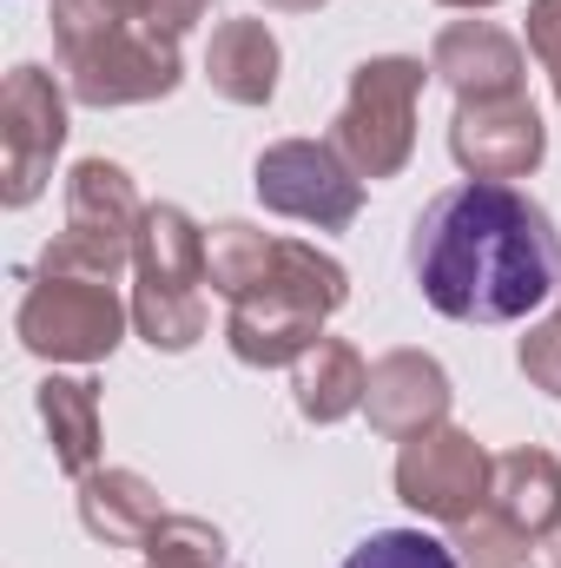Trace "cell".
<instances>
[{"label": "cell", "instance_id": "obj_31", "mask_svg": "<svg viewBox=\"0 0 561 568\" xmlns=\"http://www.w3.org/2000/svg\"><path fill=\"white\" fill-rule=\"evenodd\" d=\"M555 100H561V93H555Z\"/></svg>", "mask_w": 561, "mask_h": 568}, {"label": "cell", "instance_id": "obj_15", "mask_svg": "<svg viewBox=\"0 0 561 568\" xmlns=\"http://www.w3.org/2000/svg\"><path fill=\"white\" fill-rule=\"evenodd\" d=\"M159 516H165V503L140 469H93L80 483V523H86V536H100L113 549H145Z\"/></svg>", "mask_w": 561, "mask_h": 568}, {"label": "cell", "instance_id": "obj_18", "mask_svg": "<svg viewBox=\"0 0 561 568\" xmlns=\"http://www.w3.org/2000/svg\"><path fill=\"white\" fill-rule=\"evenodd\" d=\"M133 272H140V291H198L205 284V232L178 205H145Z\"/></svg>", "mask_w": 561, "mask_h": 568}, {"label": "cell", "instance_id": "obj_23", "mask_svg": "<svg viewBox=\"0 0 561 568\" xmlns=\"http://www.w3.org/2000/svg\"><path fill=\"white\" fill-rule=\"evenodd\" d=\"M344 568H462L456 542L422 536V529H377L370 542H357Z\"/></svg>", "mask_w": 561, "mask_h": 568}, {"label": "cell", "instance_id": "obj_9", "mask_svg": "<svg viewBox=\"0 0 561 568\" xmlns=\"http://www.w3.org/2000/svg\"><path fill=\"white\" fill-rule=\"evenodd\" d=\"M67 145V93L47 67H13L0 93V159H7V205H33L53 179Z\"/></svg>", "mask_w": 561, "mask_h": 568}, {"label": "cell", "instance_id": "obj_26", "mask_svg": "<svg viewBox=\"0 0 561 568\" xmlns=\"http://www.w3.org/2000/svg\"><path fill=\"white\" fill-rule=\"evenodd\" d=\"M536 568H561V529H549V536L536 542Z\"/></svg>", "mask_w": 561, "mask_h": 568}, {"label": "cell", "instance_id": "obj_2", "mask_svg": "<svg viewBox=\"0 0 561 568\" xmlns=\"http://www.w3.org/2000/svg\"><path fill=\"white\" fill-rule=\"evenodd\" d=\"M344 297H350V272L337 258H324L304 239H272L265 272L232 297L225 344L252 371H284L324 337V317H337Z\"/></svg>", "mask_w": 561, "mask_h": 568}, {"label": "cell", "instance_id": "obj_1", "mask_svg": "<svg viewBox=\"0 0 561 568\" xmlns=\"http://www.w3.org/2000/svg\"><path fill=\"white\" fill-rule=\"evenodd\" d=\"M410 272L422 304L456 324H522L561 291V232L522 185L469 179L417 212Z\"/></svg>", "mask_w": 561, "mask_h": 568}, {"label": "cell", "instance_id": "obj_12", "mask_svg": "<svg viewBox=\"0 0 561 568\" xmlns=\"http://www.w3.org/2000/svg\"><path fill=\"white\" fill-rule=\"evenodd\" d=\"M429 73L456 87V100H502V93H522L529 60L496 20H449L429 47Z\"/></svg>", "mask_w": 561, "mask_h": 568}, {"label": "cell", "instance_id": "obj_3", "mask_svg": "<svg viewBox=\"0 0 561 568\" xmlns=\"http://www.w3.org/2000/svg\"><path fill=\"white\" fill-rule=\"evenodd\" d=\"M53 47L80 106H145L165 100L185 67L178 40L133 20L120 0H53Z\"/></svg>", "mask_w": 561, "mask_h": 568}, {"label": "cell", "instance_id": "obj_10", "mask_svg": "<svg viewBox=\"0 0 561 568\" xmlns=\"http://www.w3.org/2000/svg\"><path fill=\"white\" fill-rule=\"evenodd\" d=\"M449 152L469 179H529L549 152L542 113L529 106V93H502V100H456L449 120Z\"/></svg>", "mask_w": 561, "mask_h": 568}, {"label": "cell", "instance_id": "obj_24", "mask_svg": "<svg viewBox=\"0 0 561 568\" xmlns=\"http://www.w3.org/2000/svg\"><path fill=\"white\" fill-rule=\"evenodd\" d=\"M516 357H522V377H529V384H542L549 397H561V311L555 317H542V324L522 337Z\"/></svg>", "mask_w": 561, "mask_h": 568}, {"label": "cell", "instance_id": "obj_30", "mask_svg": "<svg viewBox=\"0 0 561 568\" xmlns=\"http://www.w3.org/2000/svg\"><path fill=\"white\" fill-rule=\"evenodd\" d=\"M555 297H561V291H555Z\"/></svg>", "mask_w": 561, "mask_h": 568}, {"label": "cell", "instance_id": "obj_13", "mask_svg": "<svg viewBox=\"0 0 561 568\" xmlns=\"http://www.w3.org/2000/svg\"><path fill=\"white\" fill-rule=\"evenodd\" d=\"M489 509L509 516L522 536H549L561 529V463L549 449H502L496 469H489Z\"/></svg>", "mask_w": 561, "mask_h": 568}, {"label": "cell", "instance_id": "obj_21", "mask_svg": "<svg viewBox=\"0 0 561 568\" xmlns=\"http://www.w3.org/2000/svg\"><path fill=\"white\" fill-rule=\"evenodd\" d=\"M456 556H462V568H529L536 562V536H522L509 516H496L482 503L469 523H456Z\"/></svg>", "mask_w": 561, "mask_h": 568}, {"label": "cell", "instance_id": "obj_11", "mask_svg": "<svg viewBox=\"0 0 561 568\" xmlns=\"http://www.w3.org/2000/svg\"><path fill=\"white\" fill-rule=\"evenodd\" d=\"M364 417L390 443H410L422 429L449 424V377H442V364L422 357V351L377 357L370 364V390H364Z\"/></svg>", "mask_w": 561, "mask_h": 568}, {"label": "cell", "instance_id": "obj_5", "mask_svg": "<svg viewBox=\"0 0 561 568\" xmlns=\"http://www.w3.org/2000/svg\"><path fill=\"white\" fill-rule=\"evenodd\" d=\"M145 205L126 179V165L113 159H80L67 172V232L47 245L40 272H73V278H113L133 265Z\"/></svg>", "mask_w": 561, "mask_h": 568}, {"label": "cell", "instance_id": "obj_25", "mask_svg": "<svg viewBox=\"0 0 561 568\" xmlns=\"http://www.w3.org/2000/svg\"><path fill=\"white\" fill-rule=\"evenodd\" d=\"M529 53L549 67L561 93V0H529Z\"/></svg>", "mask_w": 561, "mask_h": 568}, {"label": "cell", "instance_id": "obj_16", "mask_svg": "<svg viewBox=\"0 0 561 568\" xmlns=\"http://www.w3.org/2000/svg\"><path fill=\"white\" fill-rule=\"evenodd\" d=\"M290 390H297V410L304 424H344L364 410V390H370V364L344 344V337H317L297 364H290Z\"/></svg>", "mask_w": 561, "mask_h": 568}, {"label": "cell", "instance_id": "obj_8", "mask_svg": "<svg viewBox=\"0 0 561 568\" xmlns=\"http://www.w3.org/2000/svg\"><path fill=\"white\" fill-rule=\"evenodd\" d=\"M489 469H496V456L469 436V429L456 424H436L410 436L404 449H397V496L429 516V523H469L482 503H489Z\"/></svg>", "mask_w": 561, "mask_h": 568}, {"label": "cell", "instance_id": "obj_17", "mask_svg": "<svg viewBox=\"0 0 561 568\" xmlns=\"http://www.w3.org/2000/svg\"><path fill=\"white\" fill-rule=\"evenodd\" d=\"M40 424L53 436V463L60 476L86 483L100 469V384L93 377H47L40 384Z\"/></svg>", "mask_w": 561, "mask_h": 568}, {"label": "cell", "instance_id": "obj_22", "mask_svg": "<svg viewBox=\"0 0 561 568\" xmlns=\"http://www.w3.org/2000/svg\"><path fill=\"white\" fill-rule=\"evenodd\" d=\"M145 562L152 568H225V536L205 516H159V529L145 536Z\"/></svg>", "mask_w": 561, "mask_h": 568}, {"label": "cell", "instance_id": "obj_4", "mask_svg": "<svg viewBox=\"0 0 561 568\" xmlns=\"http://www.w3.org/2000/svg\"><path fill=\"white\" fill-rule=\"evenodd\" d=\"M429 67L410 53H384V60H364L350 73V93L337 106V126L330 145L350 159L357 179H397L417 152V100Z\"/></svg>", "mask_w": 561, "mask_h": 568}, {"label": "cell", "instance_id": "obj_7", "mask_svg": "<svg viewBox=\"0 0 561 568\" xmlns=\"http://www.w3.org/2000/svg\"><path fill=\"white\" fill-rule=\"evenodd\" d=\"M265 212H284L297 225H317V232H344L357 212H364V179L350 172V159L330 140H278L258 152V172H252Z\"/></svg>", "mask_w": 561, "mask_h": 568}, {"label": "cell", "instance_id": "obj_29", "mask_svg": "<svg viewBox=\"0 0 561 568\" xmlns=\"http://www.w3.org/2000/svg\"><path fill=\"white\" fill-rule=\"evenodd\" d=\"M120 7H133V0H120Z\"/></svg>", "mask_w": 561, "mask_h": 568}, {"label": "cell", "instance_id": "obj_32", "mask_svg": "<svg viewBox=\"0 0 561 568\" xmlns=\"http://www.w3.org/2000/svg\"><path fill=\"white\" fill-rule=\"evenodd\" d=\"M145 568H152V562H145Z\"/></svg>", "mask_w": 561, "mask_h": 568}, {"label": "cell", "instance_id": "obj_27", "mask_svg": "<svg viewBox=\"0 0 561 568\" xmlns=\"http://www.w3.org/2000/svg\"><path fill=\"white\" fill-rule=\"evenodd\" d=\"M265 7H284V13H310V7H324V0H265Z\"/></svg>", "mask_w": 561, "mask_h": 568}, {"label": "cell", "instance_id": "obj_28", "mask_svg": "<svg viewBox=\"0 0 561 568\" xmlns=\"http://www.w3.org/2000/svg\"><path fill=\"white\" fill-rule=\"evenodd\" d=\"M436 7H462V13H476V7H496V0H436Z\"/></svg>", "mask_w": 561, "mask_h": 568}, {"label": "cell", "instance_id": "obj_6", "mask_svg": "<svg viewBox=\"0 0 561 568\" xmlns=\"http://www.w3.org/2000/svg\"><path fill=\"white\" fill-rule=\"evenodd\" d=\"M133 304H120L113 278H73V272H40L27 284L13 331L33 357L47 364H100L120 351Z\"/></svg>", "mask_w": 561, "mask_h": 568}, {"label": "cell", "instance_id": "obj_20", "mask_svg": "<svg viewBox=\"0 0 561 568\" xmlns=\"http://www.w3.org/2000/svg\"><path fill=\"white\" fill-rule=\"evenodd\" d=\"M133 324L152 351H192L205 337V297L198 291H140L133 284Z\"/></svg>", "mask_w": 561, "mask_h": 568}, {"label": "cell", "instance_id": "obj_19", "mask_svg": "<svg viewBox=\"0 0 561 568\" xmlns=\"http://www.w3.org/2000/svg\"><path fill=\"white\" fill-rule=\"evenodd\" d=\"M265 258H272V232H258V225L225 219V225L205 232V284H212L225 304L265 272Z\"/></svg>", "mask_w": 561, "mask_h": 568}, {"label": "cell", "instance_id": "obj_14", "mask_svg": "<svg viewBox=\"0 0 561 568\" xmlns=\"http://www.w3.org/2000/svg\"><path fill=\"white\" fill-rule=\"evenodd\" d=\"M205 80L232 106H265L278 93V33L265 20H225L205 53Z\"/></svg>", "mask_w": 561, "mask_h": 568}]
</instances>
